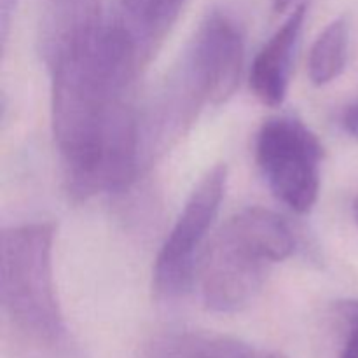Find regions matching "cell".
<instances>
[{
  "instance_id": "obj_12",
  "label": "cell",
  "mask_w": 358,
  "mask_h": 358,
  "mask_svg": "<svg viewBox=\"0 0 358 358\" xmlns=\"http://www.w3.org/2000/svg\"><path fill=\"white\" fill-rule=\"evenodd\" d=\"M336 311L348 325L339 358H358V301H341L336 304Z\"/></svg>"
},
{
  "instance_id": "obj_5",
  "label": "cell",
  "mask_w": 358,
  "mask_h": 358,
  "mask_svg": "<svg viewBox=\"0 0 358 358\" xmlns=\"http://www.w3.org/2000/svg\"><path fill=\"white\" fill-rule=\"evenodd\" d=\"M243 62L245 42L240 27L227 14L213 10L199 27L184 65L206 101L222 105L240 86Z\"/></svg>"
},
{
  "instance_id": "obj_1",
  "label": "cell",
  "mask_w": 358,
  "mask_h": 358,
  "mask_svg": "<svg viewBox=\"0 0 358 358\" xmlns=\"http://www.w3.org/2000/svg\"><path fill=\"white\" fill-rule=\"evenodd\" d=\"M55 224L31 222L0 234V306L14 339L30 353L70 352L69 331L52 276Z\"/></svg>"
},
{
  "instance_id": "obj_6",
  "label": "cell",
  "mask_w": 358,
  "mask_h": 358,
  "mask_svg": "<svg viewBox=\"0 0 358 358\" xmlns=\"http://www.w3.org/2000/svg\"><path fill=\"white\" fill-rule=\"evenodd\" d=\"M101 24V0H44L38 45L45 65L52 66L91 41Z\"/></svg>"
},
{
  "instance_id": "obj_16",
  "label": "cell",
  "mask_w": 358,
  "mask_h": 358,
  "mask_svg": "<svg viewBox=\"0 0 358 358\" xmlns=\"http://www.w3.org/2000/svg\"><path fill=\"white\" fill-rule=\"evenodd\" d=\"M119 2H121V6L124 7L126 13H129V10H131L133 7H135L136 3H138V0H119Z\"/></svg>"
},
{
  "instance_id": "obj_9",
  "label": "cell",
  "mask_w": 358,
  "mask_h": 358,
  "mask_svg": "<svg viewBox=\"0 0 358 358\" xmlns=\"http://www.w3.org/2000/svg\"><path fill=\"white\" fill-rule=\"evenodd\" d=\"M149 358H254L250 346L226 336L175 332L156 339Z\"/></svg>"
},
{
  "instance_id": "obj_14",
  "label": "cell",
  "mask_w": 358,
  "mask_h": 358,
  "mask_svg": "<svg viewBox=\"0 0 358 358\" xmlns=\"http://www.w3.org/2000/svg\"><path fill=\"white\" fill-rule=\"evenodd\" d=\"M16 3H17V0H0V7H2V37H3V41H6V37H7V27H9L10 14H13Z\"/></svg>"
},
{
  "instance_id": "obj_4",
  "label": "cell",
  "mask_w": 358,
  "mask_h": 358,
  "mask_svg": "<svg viewBox=\"0 0 358 358\" xmlns=\"http://www.w3.org/2000/svg\"><path fill=\"white\" fill-rule=\"evenodd\" d=\"M273 262L233 219L217 233L199 266V285L206 308L238 313L255 301Z\"/></svg>"
},
{
  "instance_id": "obj_11",
  "label": "cell",
  "mask_w": 358,
  "mask_h": 358,
  "mask_svg": "<svg viewBox=\"0 0 358 358\" xmlns=\"http://www.w3.org/2000/svg\"><path fill=\"white\" fill-rule=\"evenodd\" d=\"M350 27L346 17H338L315 41L308 58V73L315 86L338 79L348 62Z\"/></svg>"
},
{
  "instance_id": "obj_13",
  "label": "cell",
  "mask_w": 358,
  "mask_h": 358,
  "mask_svg": "<svg viewBox=\"0 0 358 358\" xmlns=\"http://www.w3.org/2000/svg\"><path fill=\"white\" fill-rule=\"evenodd\" d=\"M341 124L348 135L358 140V103H352L345 108L341 115Z\"/></svg>"
},
{
  "instance_id": "obj_2",
  "label": "cell",
  "mask_w": 358,
  "mask_h": 358,
  "mask_svg": "<svg viewBox=\"0 0 358 358\" xmlns=\"http://www.w3.org/2000/svg\"><path fill=\"white\" fill-rule=\"evenodd\" d=\"M320 140L299 119L282 115L261 126L255 159L273 194L296 213H308L320 192Z\"/></svg>"
},
{
  "instance_id": "obj_17",
  "label": "cell",
  "mask_w": 358,
  "mask_h": 358,
  "mask_svg": "<svg viewBox=\"0 0 358 358\" xmlns=\"http://www.w3.org/2000/svg\"><path fill=\"white\" fill-rule=\"evenodd\" d=\"M257 358H287V357L282 355V353H268V355H262V357H257Z\"/></svg>"
},
{
  "instance_id": "obj_7",
  "label": "cell",
  "mask_w": 358,
  "mask_h": 358,
  "mask_svg": "<svg viewBox=\"0 0 358 358\" xmlns=\"http://www.w3.org/2000/svg\"><path fill=\"white\" fill-rule=\"evenodd\" d=\"M306 9L304 2L294 7L285 23L262 45L252 63L250 87L255 96L268 107H280L285 101Z\"/></svg>"
},
{
  "instance_id": "obj_3",
  "label": "cell",
  "mask_w": 358,
  "mask_h": 358,
  "mask_svg": "<svg viewBox=\"0 0 358 358\" xmlns=\"http://www.w3.org/2000/svg\"><path fill=\"white\" fill-rule=\"evenodd\" d=\"M226 184V164H215L189 196L154 264L152 287L161 299H177L191 287L196 255L219 213Z\"/></svg>"
},
{
  "instance_id": "obj_15",
  "label": "cell",
  "mask_w": 358,
  "mask_h": 358,
  "mask_svg": "<svg viewBox=\"0 0 358 358\" xmlns=\"http://www.w3.org/2000/svg\"><path fill=\"white\" fill-rule=\"evenodd\" d=\"M299 0H273V9L276 10V13H283V10L290 9V7H296L299 6Z\"/></svg>"
},
{
  "instance_id": "obj_10",
  "label": "cell",
  "mask_w": 358,
  "mask_h": 358,
  "mask_svg": "<svg viewBox=\"0 0 358 358\" xmlns=\"http://www.w3.org/2000/svg\"><path fill=\"white\" fill-rule=\"evenodd\" d=\"M243 233L268 255L269 261L282 262L292 255L296 241L285 220L271 210L252 206L233 217Z\"/></svg>"
},
{
  "instance_id": "obj_8",
  "label": "cell",
  "mask_w": 358,
  "mask_h": 358,
  "mask_svg": "<svg viewBox=\"0 0 358 358\" xmlns=\"http://www.w3.org/2000/svg\"><path fill=\"white\" fill-rule=\"evenodd\" d=\"M187 0H138L128 13L129 30L138 45L142 66L152 59L180 17Z\"/></svg>"
},
{
  "instance_id": "obj_18",
  "label": "cell",
  "mask_w": 358,
  "mask_h": 358,
  "mask_svg": "<svg viewBox=\"0 0 358 358\" xmlns=\"http://www.w3.org/2000/svg\"><path fill=\"white\" fill-rule=\"evenodd\" d=\"M353 215H355V220L358 224V196H357L355 201H353Z\"/></svg>"
}]
</instances>
